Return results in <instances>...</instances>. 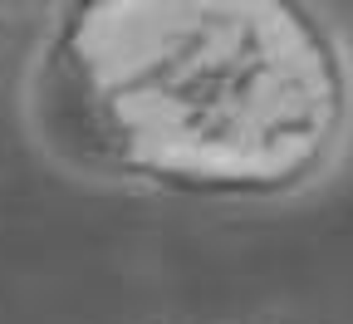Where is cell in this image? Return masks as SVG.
<instances>
[{"mask_svg": "<svg viewBox=\"0 0 353 324\" xmlns=\"http://www.w3.org/2000/svg\"><path fill=\"white\" fill-rule=\"evenodd\" d=\"M39 104L54 143L123 187L280 202L339 158L353 79L309 0H64Z\"/></svg>", "mask_w": 353, "mask_h": 324, "instance_id": "1", "label": "cell"}]
</instances>
